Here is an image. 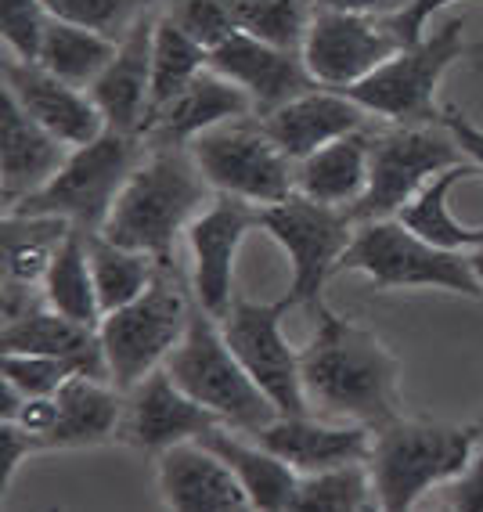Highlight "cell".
I'll return each mask as SVG.
<instances>
[{
	"label": "cell",
	"instance_id": "obj_38",
	"mask_svg": "<svg viewBox=\"0 0 483 512\" xmlns=\"http://www.w3.org/2000/svg\"><path fill=\"white\" fill-rule=\"evenodd\" d=\"M166 15H170L188 37L199 40L206 51L224 44L231 33H238L235 15H231V0H170Z\"/></svg>",
	"mask_w": 483,
	"mask_h": 512
},
{
	"label": "cell",
	"instance_id": "obj_26",
	"mask_svg": "<svg viewBox=\"0 0 483 512\" xmlns=\"http://www.w3.org/2000/svg\"><path fill=\"white\" fill-rule=\"evenodd\" d=\"M372 134L354 130L296 163V192L325 206H354L368 188Z\"/></svg>",
	"mask_w": 483,
	"mask_h": 512
},
{
	"label": "cell",
	"instance_id": "obj_23",
	"mask_svg": "<svg viewBox=\"0 0 483 512\" xmlns=\"http://www.w3.org/2000/svg\"><path fill=\"white\" fill-rule=\"evenodd\" d=\"M73 148L44 130L19 101L4 91V148H0V188L4 206H19L33 192H40L65 166Z\"/></svg>",
	"mask_w": 483,
	"mask_h": 512
},
{
	"label": "cell",
	"instance_id": "obj_29",
	"mask_svg": "<svg viewBox=\"0 0 483 512\" xmlns=\"http://www.w3.org/2000/svg\"><path fill=\"white\" fill-rule=\"evenodd\" d=\"M483 166L476 163H458V166H447L444 174H437L433 181L422 188L415 199L397 213L404 228H411L415 235H422L426 242L433 246H444V249H480L483 246V224L480 228H465L458 224L451 206H447V195L455 192V184L465 181V177H476Z\"/></svg>",
	"mask_w": 483,
	"mask_h": 512
},
{
	"label": "cell",
	"instance_id": "obj_20",
	"mask_svg": "<svg viewBox=\"0 0 483 512\" xmlns=\"http://www.w3.org/2000/svg\"><path fill=\"white\" fill-rule=\"evenodd\" d=\"M372 112L365 105H357L347 91H332V87H314V91L300 94V98L285 101L274 112L260 116V123L267 127V134L274 138V145L282 148L292 163L314 156L318 148H325L329 141L354 134V130L368 127Z\"/></svg>",
	"mask_w": 483,
	"mask_h": 512
},
{
	"label": "cell",
	"instance_id": "obj_10",
	"mask_svg": "<svg viewBox=\"0 0 483 512\" xmlns=\"http://www.w3.org/2000/svg\"><path fill=\"white\" fill-rule=\"evenodd\" d=\"M192 156L220 195L274 206L296 192V166L274 145L264 123L238 116L192 141Z\"/></svg>",
	"mask_w": 483,
	"mask_h": 512
},
{
	"label": "cell",
	"instance_id": "obj_16",
	"mask_svg": "<svg viewBox=\"0 0 483 512\" xmlns=\"http://www.w3.org/2000/svg\"><path fill=\"white\" fill-rule=\"evenodd\" d=\"M4 91L69 148L91 145L109 130L105 112L98 109L91 91L65 83L40 62H22V58L4 62Z\"/></svg>",
	"mask_w": 483,
	"mask_h": 512
},
{
	"label": "cell",
	"instance_id": "obj_11",
	"mask_svg": "<svg viewBox=\"0 0 483 512\" xmlns=\"http://www.w3.org/2000/svg\"><path fill=\"white\" fill-rule=\"evenodd\" d=\"M462 33L465 19H447L419 44L401 47L365 80L350 83L347 94L357 105H365L372 116H383L390 123H429L440 80L465 47Z\"/></svg>",
	"mask_w": 483,
	"mask_h": 512
},
{
	"label": "cell",
	"instance_id": "obj_5",
	"mask_svg": "<svg viewBox=\"0 0 483 512\" xmlns=\"http://www.w3.org/2000/svg\"><path fill=\"white\" fill-rule=\"evenodd\" d=\"M188 318H192V303L184 296L181 275L170 260H159L145 293L109 311L98 325L112 386L130 394L141 379L166 365L170 350L181 343L188 329Z\"/></svg>",
	"mask_w": 483,
	"mask_h": 512
},
{
	"label": "cell",
	"instance_id": "obj_12",
	"mask_svg": "<svg viewBox=\"0 0 483 512\" xmlns=\"http://www.w3.org/2000/svg\"><path fill=\"white\" fill-rule=\"evenodd\" d=\"M292 307H296L292 296H282L278 303L235 300L231 311L220 318V332H224L238 361L246 365V372L256 379V386L278 404V412L314 415L307 390H303L300 354L289 347V339L282 332V318Z\"/></svg>",
	"mask_w": 483,
	"mask_h": 512
},
{
	"label": "cell",
	"instance_id": "obj_15",
	"mask_svg": "<svg viewBox=\"0 0 483 512\" xmlns=\"http://www.w3.org/2000/svg\"><path fill=\"white\" fill-rule=\"evenodd\" d=\"M217 426H224L220 415H213L192 394H184L174 383V375L159 365L130 390L116 440L137 451H163L181 440H199L202 433L217 430Z\"/></svg>",
	"mask_w": 483,
	"mask_h": 512
},
{
	"label": "cell",
	"instance_id": "obj_14",
	"mask_svg": "<svg viewBox=\"0 0 483 512\" xmlns=\"http://www.w3.org/2000/svg\"><path fill=\"white\" fill-rule=\"evenodd\" d=\"M260 210L256 202L238 199V195H220L206 213L192 220L188 242L195 253V300L213 314L224 318L231 311V282H235V256L242 238L260 228Z\"/></svg>",
	"mask_w": 483,
	"mask_h": 512
},
{
	"label": "cell",
	"instance_id": "obj_46",
	"mask_svg": "<svg viewBox=\"0 0 483 512\" xmlns=\"http://www.w3.org/2000/svg\"><path fill=\"white\" fill-rule=\"evenodd\" d=\"M469 256H473V271H476V278L483 282V246H480V249H473Z\"/></svg>",
	"mask_w": 483,
	"mask_h": 512
},
{
	"label": "cell",
	"instance_id": "obj_17",
	"mask_svg": "<svg viewBox=\"0 0 483 512\" xmlns=\"http://www.w3.org/2000/svg\"><path fill=\"white\" fill-rule=\"evenodd\" d=\"M210 69L235 80L242 91L253 98L256 116H267L285 101L314 91L318 83L303 65V51H285V47L264 44L249 33H231L224 44L210 51Z\"/></svg>",
	"mask_w": 483,
	"mask_h": 512
},
{
	"label": "cell",
	"instance_id": "obj_19",
	"mask_svg": "<svg viewBox=\"0 0 483 512\" xmlns=\"http://www.w3.org/2000/svg\"><path fill=\"white\" fill-rule=\"evenodd\" d=\"M155 15L145 11L127 37L119 40L116 58L105 65V73L91 83V98L105 112L112 130H127L145 138L148 98H152V47H155Z\"/></svg>",
	"mask_w": 483,
	"mask_h": 512
},
{
	"label": "cell",
	"instance_id": "obj_25",
	"mask_svg": "<svg viewBox=\"0 0 483 512\" xmlns=\"http://www.w3.org/2000/svg\"><path fill=\"white\" fill-rule=\"evenodd\" d=\"M123 390L109 386L94 375H73L58 390V422L55 430L40 437V451L47 448H83V444H105L119 433L123 419Z\"/></svg>",
	"mask_w": 483,
	"mask_h": 512
},
{
	"label": "cell",
	"instance_id": "obj_35",
	"mask_svg": "<svg viewBox=\"0 0 483 512\" xmlns=\"http://www.w3.org/2000/svg\"><path fill=\"white\" fill-rule=\"evenodd\" d=\"M231 15L249 37L285 51H303L314 19V0H231Z\"/></svg>",
	"mask_w": 483,
	"mask_h": 512
},
{
	"label": "cell",
	"instance_id": "obj_36",
	"mask_svg": "<svg viewBox=\"0 0 483 512\" xmlns=\"http://www.w3.org/2000/svg\"><path fill=\"white\" fill-rule=\"evenodd\" d=\"M44 4L55 19L98 29V33L116 40V37H127V29L145 11H152L155 4H163V0H44Z\"/></svg>",
	"mask_w": 483,
	"mask_h": 512
},
{
	"label": "cell",
	"instance_id": "obj_24",
	"mask_svg": "<svg viewBox=\"0 0 483 512\" xmlns=\"http://www.w3.org/2000/svg\"><path fill=\"white\" fill-rule=\"evenodd\" d=\"M0 350H11V354L73 357V361L83 365V372L94 375V379H112L105 350H101L98 329H91V325H83V321L55 311L47 300L33 303V307H29L26 314H19L15 321H4Z\"/></svg>",
	"mask_w": 483,
	"mask_h": 512
},
{
	"label": "cell",
	"instance_id": "obj_18",
	"mask_svg": "<svg viewBox=\"0 0 483 512\" xmlns=\"http://www.w3.org/2000/svg\"><path fill=\"white\" fill-rule=\"evenodd\" d=\"M159 494L174 512H242L253 509L249 491L202 440H181L159 451Z\"/></svg>",
	"mask_w": 483,
	"mask_h": 512
},
{
	"label": "cell",
	"instance_id": "obj_31",
	"mask_svg": "<svg viewBox=\"0 0 483 512\" xmlns=\"http://www.w3.org/2000/svg\"><path fill=\"white\" fill-rule=\"evenodd\" d=\"M44 300L55 307V311L69 314V318L83 321L98 329L101 325V303L98 289H94L91 275V253H87V231L73 228L65 235V242L58 246L55 260H51V271L44 278Z\"/></svg>",
	"mask_w": 483,
	"mask_h": 512
},
{
	"label": "cell",
	"instance_id": "obj_33",
	"mask_svg": "<svg viewBox=\"0 0 483 512\" xmlns=\"http://www.w3.org/2000/svg\"><path fill=\"white\" fill-rule=\"evenodd\" d=\"M87 253H91V275L94 289H98L101 314L137 300L155 278V267H159L152 253L116 246L105 235H87Z\"/></svg>",
	"mask_w": 483,
	"mask_h": 512
},
{
	"label": "cell",
	"instance_id": "obj_4",
	"mask_svg": "<svg viewBox=\"0 0 483 512\" xmlns=\"http://www.w3.org/2000/svg\"><path fill=\"white\" fill-rule=\"evenodd\" d=\"M483 440V426H440V422L393 419L372 437V484L379 509L404 512L422 494L458 476Z\"/></svg>",
	"mask_w": 483,
	"mask_h": 512
},
{
	"label": "cell",
	"instance_id": "obj_40",
	"mask_svg": "<svg viewBox=\"0 0 483 512\" xmlns=\"http://www.w3.org/2000/svg\"><path fill=\"white\" fill-rule=\"evenodd\" d=\"M440 502H444V509L455 512H483V440L476 455L469 458V466L458 476H451L447 484H440Z\"/></svg>",
	"mask_w": 483,
	"mask_h": 512
},
{
	"label": "cell",
	"instance_id": "obj_9",
	"mask_svg": "<svg viewBox=\"0 0 483 512\" xmlns=\"http://www.w3.org/2000/svg\"><path fill=\"white\" fill-rule=\"evenodd\" d=\"M462 145L451 138V130L426 123H397L393 130L372 138V166H368L365 195L350 206L357 224L365 220L397 217L415 195L426 188L447 166L462 163Z\"/></svg>",
	"mask_w": 483,
	"mask_h": 512
},
{
	"label": "cell",
	"instance_id": "obj_7",
	"mask_svg": "<svg viewBox=\"0 0 483 512\" xmlns=\"http://www.w3.org/2000/svg\"><path fill=\"white\" fill-rule=\"evenodd\" d=\"M141 141H145L141 134L109 127L91 145L73 148L65 166L40 192H33L4 213H55V217L73 220V228L98 235L123 192V184L141 163Z\"/></svg>",
	"mask_w": 483,
	"mask_h": 512
},
{
	"label": "cell",
	"instance_id": "obj_21",
	"mask_svg": "<svg viewBox=\"0 0 483 512\" xmlns=\"http://www.w3.org/2000/svg\"><path fill=\"white\" fill-rule=\"evenodd\" d=\"M253 437L267 451L285 458L300 476H307L347 466V462H368L375 430L365 422L329 426V422H314L310 415H278L271 426H264Z\"/></svg>",
	"mask_w": 483,
	"mask_h": 512
},
{
	"label": "cell",
	"instance_id": "obj_41",
	"mask_svg": "<svg viewBox=\"0 0 483 512\" xmlns=\"http://www.w3.org/2000/svg\"><path fill=\"white\" fill-rule=\"evenodd\" d=\"M0 451H4V458H0V494H8L11 480H15V473H19V466H22V458L40 451V444L26 426L4 419L0 422Z\"/></svg>",
	"mask_w": 483,
	"mask_h": 512
},
{
	"label": "cell",
	"instance_id": "obj_37",
	"mask_svg": "<svg viewBox=\"0 0 483 512\" xmlns=\"http://www.w3.org/2000/svg\"><path fill=\"white\" fill-rule=\"evenodd\" d=\"M0 372L8 383H15L26 397H44L58 394L73 375L83 372L80 361L73 357H55V354H0ZM87 375V372H83Z\"/></svg>",
	"mask_w": 483,
	"mask_h": 512
},
{
	"label": "cell",
	"instance_id": "obj_22",
	"mask_svg": "<svg viewBox=\"0 0 483 512\" xmlns=\"http://www.w3.org/2000/svg\"><path fill=\"white\" fill-rule=\"evenodd\" d=\"M253 112V98L235 80L206 65L170 105L155 112L145 130V141H152V145H192L206 130L238 116H253Z\"/></svg>",
	"mask_w": 483,
	"mask_h": 512
},
{
	"label": "cell",
	"instance_id": "obj_44",
	"mask_svg": "<svg viewBox=\"0 0 483 512\" xmlns=\"http://www.w3.org/2000/svg\"><path fill=\"white\" fill-rule=\"evenodd\" d=\"M440 123H444V127L451 130V138L462 145L465 159H473L476 166H483V127H476L473 119L462 116L458 109H444Z\"/></svg>",
	"mask_w": 483,
	"mask_h": 512
},
{
	"label": "cell",
	"instance_id": "obj_3",
	"mask_svg": "<svg viewBox=\"0 0 483 512\" xmlns=\"http://www.w3.org/2000/svg\"><path fill=\"white\" fill-rule=\"evenodd\" d=\"M199 300L192 307L188 329H184L181 343L166 357V372L174 375V383L184 394H192L199 404H206L213 415H220L224 426L246 433H260L278 419V404L256 386V379L246 372V365L235 357L228 347V339Z\"/></svg>",
	"mask_w": 483,
	"mask_h": 512
},
{
	"label": "cell",
	"instance_id": "obj_8",
	"mask_svg": "<svg viewBox=\"0 0 483 512\" xmlns=\"http://www.w3.org/2000/svg\"><path fill=\"white\" fill-rule=\"evenodd\" d=\"M260 228L285 249L292 264V303L310 307L318 314L321 293L332 271H339V260L347 253L350 238L357 231V220L347 206H325L307 195L292 192L289 199L274 202L260 210Z\"/></svg>",
	"mask_w": 483,
	"mask_h": 512
},
{
	"label": "cell",
	"instance_id": "obj_30",
	"mask_svg": "<svg viewBox=\"0 0 483 512\" xmlns=\"http://www.w3.org/2000/svg\"><path fill=\"white\" fill-rule=\"evenodd\" d=\"M116 47H119L116 40L98 33V29L76 26V22H65L51 15L37 62L44 69H51L55 76H62L65 83L91 91V83L116 58Z\"/></svg>",
	"mask_w": 483,
	"mask_h": 512
},
{
	"label": "cell",
	"instance_id": "obj_42",
	"mask_svg": "<svg viewBox=\"0 0 483 512\" xmlns=\"http://www.w3.org/2000/svg\"><path fill=\"white\" fill-rule=\"evenodd\" d=\"M447 4H455V0H411L408 8L386 19V26L401 37L404 47H411V44H419V40L426 37V22L433 19V11L447 8Z\"/></svg>",
	"mask_w": 483,
	"mask_h": 512
},
{
	"label": "cell",
	"instance_id": "obj_28",
	"mask_svg": "<svg viewBox=\"0 0 483 512\" xmlns=\"http://www.w3.org/2000/svg\"><path fill=\"white\" fill-rule=\"evenodd\" d=\"M69 231H73V220L55 213H4V224H0L4 278L22 285H44L51 260Z\"/></svg>",
	"mask_w": 483,
	"mask_h": 512
},
{
	"label": "cell",
	"instance_id": "obj_2",
	"mask_svg": "<svg viewBox=\"0 0 483 512\" xmlns=\"http://www.w3.org/2000/svg\"><path fill=\"white\" fill-rule=\"evenodd\" d=\"M213 192L217 188L199 170L192 148L155 145L123 184L98 235L116 246L152 253L155 260H170L177 231L192 228V220L210 210L217 199Z\"/></svg>",
	"mask_w": 483,
	"mask_h": 512
},
{
	"label": "cell",
	"instance_id": "obj_34",
	"mask_svg": "<svg viewBox=\"0 0 483 512\" xmlns=\"http://www.w3.org/2000/svg\"><path fill=\"white\" fill-rule=\"evenodd\" d=\"M361 509H379L368 462H347V466L300 476L296 498L289 505V512H361Z\"/></svg>",
	"mask_w": 483,
	"mask_h": 512
},
{
	"label": "cell",
	"instance_id": "obj_45",
	"mask_svg": "<svg viewBox=\"0 0 483 512\" xmlns=\"http://www.w3.org/2000/svg\"><path fill=\"white\" fill-rule=\"evenodd\" d=\"M411 0H314V8H336V11H357L372 19H390L397 11L408 8Z\"/></svg>",
	"mask_w": 483,
	"mask_h": 512
},
{
	"label": "cell",
	"instance_id": "obj_6",
	"mask_svg": "<svg viewBox=\"0 0 483 512\" xmlns=\"http://www.w3.org/2000/svg\"><path fill=\"white\" fill-rule=\"evenodd\" d=\"M339 271H361L379 289H444L483 300L473 256H465L462 249L433 246L393 217L357 224Z\"/></svg>",
	"mask_w": 483,
	"mask_h": 512
},
{
	"label": "cell",
	"instance_id": "obj_1",
	"mask_svg": "<svg viewBox=\"0 0 483 512\" xmlns=\"http://www.w3.org/2000/svg\"><path fill=\"white\" fill-rule=\"evenodd\" d=\"M300 375L310 412L365 422L372 430L401 419V361L383 339L318 307V332L300 350Z\"/></svg>",
	"mask_w": 483,
	"mask_h": 512
},
{
	"label": "cell",
	"instance_id": "obj_32",
	"mask_svg": "<svg viewBox=\"0 0 483 512\" xmlns=\"http://www.w3.org/2000/svg\"><path fill=\"white\" fill-rule=\"evenodd\" d=\"M210 65V51L192 40L177 26L170 15H159L155 22V47H152V98H148V123L163 105L177 98V94L195 80ZM148 130V127H145Z\"/></svg>",
	"mask_w": 483,
	"mask_h": 512
},
{
	"label": "cell",
	"instance_id": "obj_13",
	"mask_svg": "<svg viewBox=\"0 0 483 512\" xmlns=\"http://www.w3.org/2000/svg\"><path fill=\"white\" fill-rule=\"evenodd\" d=\"M401 37L372 15L336 8H314L307 40H303V65L318 87L347 91L350 83L365 80L383 62L401 51Z\"/></svg>",
	"mask_w": 483,
	"mask_h": 512
},
{
	"label": "cell",
	"instance_id": "obj_27",
	"mask_svg": "<svg viewBox=\"0 0 483 512\" xmlns=\"http://www.w3.org/2000/svg\"><path fill=\"white\" fill-rule=\"evenodd\" d=\"M202 444L217 451L235 476L242 480V487L249 491V502L253 509L264 512H285L296 498V484H300V473L278 458L274 451H267L260 440H246V433L231 430V426H217V430L202 433Z\"/></svg>",
	"mask_w": 483,
	"mask_h": 512
},
{
	"label": "cell",
	"instance_id": "obj_43",
	"mask_svg": "<svg viewBox=\"0 0 483 512\" xmlns=\"http://www.w3.org/2000/svg\"><path fill=\"white\" fill-rule=\"evenodd\" d=\"M11 422L26 426V430L33 433V437H37V444H40V437H44V433L55 430V422H58V397L55 394L26 397V401H22V408H19V415H15Z\"/></svg>",
	"mask_w": 483,
	"mask_h": 512
},
{
	"label": "cell",
	"instance_id": "obj_39",
	"mask_svg": "<svg viewBox=\"0 0 483 512\" xmlns=\"http://www.w3.org/2000/svg\"><path fill=\"white\" fill-rule=\"evenodd\" d=\"M47 22H51V11H47L44 0H4L0 29H4L11 55L22 58V62H37Z\"/></svg>",
	"mask_w": 483,
	"mask_h": 512
}]
</instances>
